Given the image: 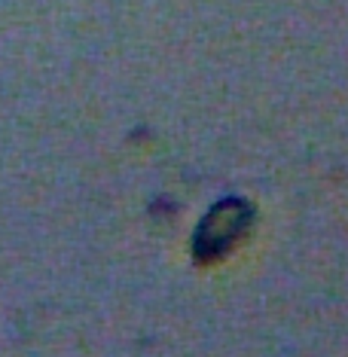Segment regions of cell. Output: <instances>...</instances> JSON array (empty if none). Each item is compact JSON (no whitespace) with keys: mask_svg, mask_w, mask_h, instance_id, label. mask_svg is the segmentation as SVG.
I'll return each instance as SVG.
<instances>
[{"mask_svg":"<svg viewBox=\"0 0 348 357\" xmlns=\"http://www.w3.org/2000/svg\"><path fill=\"white\" fill-rule=\"evenodd\" d=\"M250 220H254V208L245 199H223L205 214V220L199 223L196 238H192V250L196 259L211 263V259L223 257L241 235L248 232Z\"/></svg>","mask_w":348,"mask_h":357,"instance_id":"cell-1","label":"cell"}]
</instances>
